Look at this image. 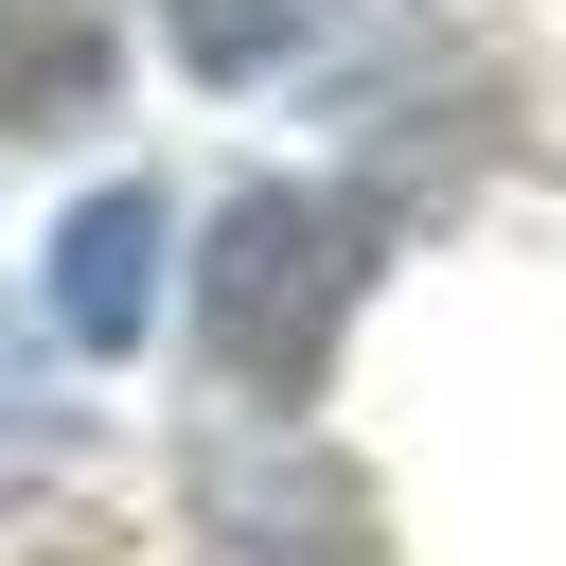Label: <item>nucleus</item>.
<instances>
[{"mask_svg":"<svg viewBox=\"0 0 566 566\" xmlns=\"http://www.w3.org/2000/svg\"><path fill=\"white\" fill-rule=\"evenodd\" d=\"M354 265H371V230L336 212V195H230L212 212V265H195V318H212V371L265 407H301L318 389V354H336V318H354Z\"/></svg>","mask_w":566,"mask_h":566,"instance_id":"obj_1","label":"nucleus"},{"mask_svg":"<svg viewBox=\"0 0 566 566\" xmlns=\"http://www.w3.org/2000/svg\"><path fill=\"white\" fill-rule=\"evenodd\" d=\"M159 283H177V212H159L142 177H106V195L53 230V336H71V354H142Z\"/></svg>","mask_w":566,"mask_h":566,"instance_id":"obj_2","label":"nucleus"},{"mask_svg":"<svg viewBox=\"0 0 566 566\" xmlns=\"http://www.w3.org/2000/svg\"><path fill=\"white\" fill-rule=\"evenodd\" d=\"M212 531L248 566H371V513H354V478L318 442H230L212 460Z\"/></svg>","mask_w":566,"mask_h":566,"instance_id":"obj_3","label":"nucleus"},{"mask_svg":"<svg viewBox=\"0 0 566 566\" xmlns=\"http://www.w3.org/2000/svg\"><path fill=\"white\" fill-rule=\"evenodd\" d=\"M88 88H106V35H88V18H18V0H0V142L88 124Z\"/></svg>","mask_w":566,"mask_h":566,"instance_id":"obj_4","label":"nucleus"},{"mask_svg":"<svg viewBox=\"0 0 566 566\" xmlns=\"http://www.w3.org/2000/svg\"><path fill=\"white\" fill-rule=\"evenodd\" d=\"M71 442V407H53V371H35V336H0V478H35Z\"/></svg>","mask_w":566,"mask_h":566,"instance_id":"obj_5","label":"nucleus"}]
</instances>
